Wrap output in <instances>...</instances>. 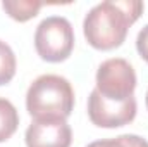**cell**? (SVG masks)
<instances>
[{
  "label": "cell",
  "instance_id": "1",
  "mask_svg": "<svg viewBox=\"0 0 148 147\" xmlns=\"http://www.w3.org/2000/svg\"><path fill=\"white\" fill-rule=\"evenodd\" d=\"M145 10L141 0H105L88 10L83 21L86 42L98 50H112L127 37V30Z\"/></svg>",
  "mask_w": 148,
  "mask_h": 147
},
{
  "label": "cell",
  "instance_id": "2",
  "mask_svg": "<svg viewBox=\"0 0 148 147\" xmlns=\"http://www.w3.org/2000/svg\"><path fill=\"white\" fill-rule=\"evenodd\" d=\"M26 109L35 118H67L74 109V88L60 74L47 73L33 80L26 92Z\"/></svg>",
  "mask_w": 148,
  "mask_h": 147
},
{
  "label": "cell",
  "instance_id": "3",
  "mask_svg": "<svg viewBox=\"0 0 148 147\" xmlns=\"http://www.w3.org/2000/svg\"><path fill=\"white\" fill-rule=\"evenodd\" d=\"M35 49L48 62L66 61L74 49V30L64 16H48L36 26Z\"/></svg>",
  "mask_w": 148,
  "mask_h": 147
},
{
  "label": "cell",
  "instance_id": "4",
  "mask_svg": "<svg viewBox=\"0 0 148 147\" xmlns=\"http://www.w3.org/2000/svg\"><path fill=\"white\" fill-rule=\"evenodd\" d=\"M95 90L110 101H126L134 97L136 71L133 64L122 57H110L103 61L95 76Z\"/></svg>",
  "mask_w": 148,
  "mask_h": 147
},
{
  "label": "cell",
  "instance_id": "5",
  "mask_svg": "<svg viewBox=\"0 0 148 147\" xmlns=\"http://www.w3.org/2000/svg\"><path fill=\"white\" fill-rule=\"evenodd\" d=\"M136 109L138 106L134 97L126 101H110L95 88L88 97L90 121L98 128H119L129 125L136 118Z\"/></svg>",
  "mask_w": 148,
  "mask_h": 147
},
{
  "label": "cell",
  "instance_id": "6",
  "mask_svg": "<svg viewBox=\"0 0 148 147\" xmlns=\"http://www.w3.org/2000/svg\"><path fill=\"white\" fill-rule=\"evenodd\" d=\"M24 140L26 147H71L73 130L64 118H35Z\"/></svg>",
  "mask_w": 148,
  "mask_h": 147
},
{
  "label": "cell",
  "instance_id": "7",
  "mask_svg": "<svg viewBox=\"0 0 148 147\" xmlns=\"http://www.w3.org/2000/svg\"><path fill=\"white\" fill-rule=\"evenodd\" d=\"M45 2H40V0H3L2 2V9L14 21H19V23H26L31 17H35Z\"/></svg>",
  "mask_w": 148,
  "mask_h": 147
},
{
  "label": "cell",
  "instance_id": "8",
  "mask_svg": "<svg viewBox=\"0 0 148 147\" xmlns=\"http://www.w3.org/2000/svg\"><path fill=\"white\" fill-rule=\"evenodd\" d=\"M19 126V112L16 106L5 99L0 97V142L9 140Z\"/></svg>",
  "mask_w": 148,
  "mask_h": 147
},
{
  "label": "cell",
  "instance_id": "9",
  "mask_svg": "<svg viewBox=\"0 0 148 147\" xmlns=\"http://www.w3.org/2000/svg\"><path fill=\"white\" fill-rule=\"evenodd\" d=\"M17 69L16 54L10 49V45L3 40H0V85L9 83Z\"/></svg>",
  "mask_w": 148,
  "mask_h": 147
},
{
  "label": "cell",
  "instance_id": "10",
  "mask_svg": "<svg viewBox=\"0 0 148 147\" xmlns=\"http://www.w3.org/2000/svg\"><path fill=\"white\" fill-rule=\"evenodd\" d=\"M86 147H148V140L134 135V133H124L114 139H103V140H95Z\"/></svg>",
  "mask_w": 148,
  "mask_h": 147
},
{
  "label": "cell",
  "instance_id": "11",
  "mask_svg": "<svg viewBox=\"0 0 148 147\" xmlns=\"http://www.w3.org/2000/svg\"><path fill=\"white\" fill-rule=\"evenodd\" d=\"M136 50H138L140 57L148 62V24L140 30V33L136 37Z\"/></svg>",
  "mask_w": 148,
  "mask_h": 147
},
{
  "label": "cell",
  "instance_id": "12",
  "mask_svg": "<svg viewBox=\"0 0 148 147\" xmlns=\"http://www.w3.org/2000/svg\"><path fill=\"white\" fill-rule=\"evenodd\" d=\"M145 101H147V109H148V92H147V99Z\"/></svg>",
  "mask_w": 148,
  "mask_h": 147
}]
</instances>
